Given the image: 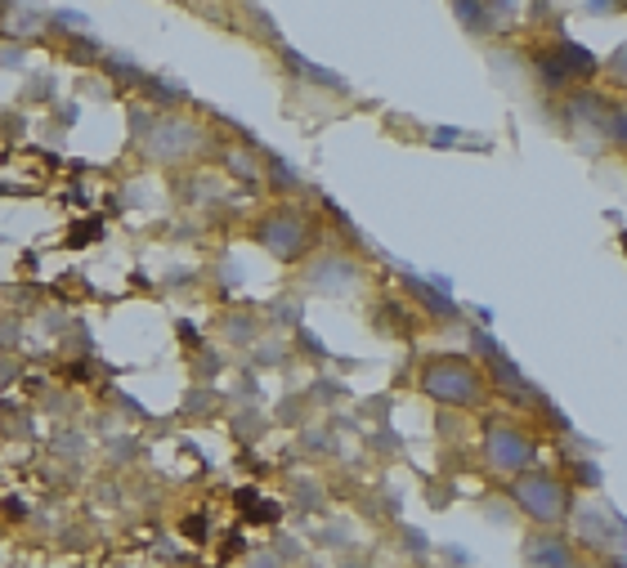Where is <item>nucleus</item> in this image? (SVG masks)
Here are the masks:
<instances>
[{"label": "nucleus", "mask_w": 627, "mask_h": 568, "mask_svg": "<svg viewBox=\"0 0 627 568\" xmlns=\"http://www.w3.org/2000/svg\"><path fill=\"white\" fill-rule=\"evenodd\" d=\"M421 389L435 399V403H453V408H471L475 399H480V376H475V367H466V362H457V358H439V362H430L426 371H421Z\"/></svg>", "instance_id": "f257e3e1"}, {"label": "nucleus", "mask_w": 627, "mask_h": 568, "mask_svg": "<svg viewBox=\"0 0 627 568\" xmlns=\"http://www.w3.org/2000/svg\"><path fill=\"white\" fill-rule=\"evenodd\" d=\"M515 501H520V510H529L542 524H556V519L569 515V488L556 483L551 474H520Z\"/></svg>", "instance_id": "f03ea898"}, {"label": "nucleus", "mask_w": 627, "mask_h": 568, "mask_svg": "<svg viewBox=\"0 0 627 568\" xmlns=\"http://www.w3.org/2000/svg\"><path fill=\"white\" fill-rule=\"evenodd\" d=\"M278 260H296L300 251H305V220L296 215V211H278V215H269L264 224H260V233H255Z\"/></svg>", "instance_id": "7ed1b4c3"}, {"label": "nucleus", "mask_w": 627, "mask_h": 568, "mask_svg": "<svg viewBox=\"0 0 627 568\" xmlns=\"http://www.w3.org/2000/svg\"><path fill=\"white\" fill-rule=\"evenodd\" d=\"M484 456L493 470H524V465H533V444L515 426H493L484 435Z\"/></svg>", "instance_id": "20e7f679"}, {"label": "nucleus", "mask_w": 627, "mask_h": 568, "mask_svg": "<svg viewBox=\"0 0 627 568\" xmlns=\"http://www.w3.org/2000/svg\"><path fill=\"white\" fill-rule=\"evenodd\" d=\"M193 143H198V130H193L189 121H180V116H166V121H157L152 134H148V157H157V161H180V157L193 152Z\"/></svg>", "instance_id": "39448f33"}, {"label": "nucleus", "mask_w": 627, "mask_h": 568, "mask_svg": "<svg viewBox=\"0 0 627 568\" xmlns=\"http://www.w3.org/2000/svg\"><path fill=\"white\" fill-rule=\"evenodd\" d=\"M551 59L560 63V72H565V77H578V81H587V77H596V72H601V59H596L592 50H583L578 41H560Z\"/></svg>", "instance_id": "423d86ee"}, {"label": "nucleus", "mask_w": 627, "mask_h": 568, "mask_svg": "<svg viewBox=\"0 0 627 568\" xmlns=\"http://www.w3.org/2000/svg\"><path fill=\"white\" fill-rule=\"evenodd\" d=\"M529 568H574V551L565 546V537H533L524 546Z\"/></svg>", "instance_id": "0eeeda50"}, {"label": "nucleus", "mask_w": 627, "mask_h": 568, "mask_svg": "<svg viewBox=\"0 0 627 568\" xmlns=\"http://www.w3.org/2000/svg\"><path fill=\"white\" fill-rule=\"evenodd\" d=\"M453 9H457L462 27L475 32V36H484L493 27V0H453Z\"/></svg>", "instance_id": "6e6552de"}, {"label": "nucleus", "mask_w": 627, "mask_h": 568, "mask_svg": "<svg viewBox=\"0 0 627 568\" xmlns=\"http://www.w3.org/2000/svg\"><path fill=\"white\" fill-rule=\"evenodd\" d=\"M408 291H412V296H417V300H421L426 309H435V314H453V305H448L444 296H435V291H430L426 282H408Z\"/></svg>", "instance_id": "1a4fd4ad"}, {"label": "nucleus", "mask_w": 627, "mask_h": 568, "mask_svg": "<svg viewBox=\"0 0 627 568\" xmlns=\"http://www.w3.org/2000/svg\"><path fill=\"white\" fill-rule=\"evenodd\" d=\"M108 68H113V77H117V81H130V86H134V81H143V77H139V68H134L130 59H113Z\"/></svg>", "instance_id": "9d476101"}, {"label": "nucleus", "mask_w": 627, "mask_h": 568, "mask_svg": "<svg viewBox=\"0 0 627 568\" xmlns=\"http://www.w3.org/2000/svg\"><path fill=\"white\" fill-rule=\"evenodd\" d=\"M453 139H457V130H435V143H439V148H448Z\"/></svg>", "instance_id": "9b49d317"}, {"label": "nucleus", "mask_w": 627, "mask_h": 568, "mask_svg": "<svg viewBox=\"0 0 627 568\" xmlns=\"http://www.w3.org/2000/svg\"><path fill=\"white\" fill-rule=\"evenodd\" d=\"M5 9H9V5H5V0H0V14H5Z\"/></svg>", "instance_id": "f8f14e48"}]
</instances>
